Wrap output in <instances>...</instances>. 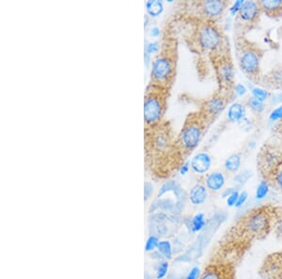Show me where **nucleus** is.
I'll list each match as a JSON object with an SVG mask.
<instances>
[{
  "label": "nucleus",
  "mask_w": 282,
  "mask_h": 279,
  "mask_svg": "<svg viewBox=\"0 0 282 279\" xmlns=\"http://www.w3.org/2000/svg\"><path fill=\"white\" fill-rule=\"evenodd\" d=\"M276 209L264 206L256 209L245 215L233 228V236L236 239L249 242L253 239L266 236L274 228Z\"/></svg>",
  "instance_id": "obj_1"
},
{
  "label": "nucleus",
  "mask_w": 282,
  "mask_h": 279,
  "mask_svg": "<svg viewBox=\"0 0 282 279\" xmlns=\"http://www.w3.org/2000/svg\"><path fill=\"white\" fill-rule=\"evenodd\" d=\"M176 70V46L174 41L166 40L158 55L152 63L151 83L165 89H170Z\"/></svg>",
  "instance_id": "obj_2"
},
{
  "label": "nucleus",
  "mask_w": 282,
  "mask_h": 279,
  "mask_svg": "<svg viewBox=\"0 0 282 279\" xmlns=\"http://www.w3.org/2000/svg\"><path fill=\"white\" fill-rule=\"evenodd\" d=\"M205 122L201 113H193L187 117L175 142L177 152L182 156L190 153L200 144L206 127Z\"/></svg>",
  "instance_id": "obj_3"
},
{
  "label": "nucleus",
  "mask_w": 282,
  "mask_h": 279,
  "mask_svg": "<svg viewBox=\"0 0 282 279\" xmlns=\"http://www.w3.org/2000/svg\"><path fill=\"white\" fill-rule=\"evenodd\" d=\"M167 89L150 84L144 99V121L146 128H154L160 124L165 113Z\"/></svg>",
  "instance_id": "obj_4"
},
{
  "label": "nucleus",
  "mask_w": 282,
  "mask_h": 279,
  "mask_svg": "<svg viewBox=\"0 0 282 279\" xmlns=\"http://www.w3.org/2000/svg\"><path fill=\"white\" fill-rule=\"evenodd\" d=\"M222 34L212 20L205 21L198 27L196 41L201 48L214 52L220 47Z\"/></svg>",
  "instance_id": "obj_5"
},
{
  "label": "nucleus",
  "mask_w": 282,
  "mask_h": 279,
  "mask_svg": "<svg viewBox=\"0 0 282 279\" xmlns=\"http://www.w3.org/2000/svg\"><path fill=\"white\" fill-rule=\"evenodd\" d=\"M261 64V54L258 49L251 45L241 46L239 51L240 68L244 73L255 76L257 75Z\"/></svg>",
  "instance_id": "obj_6"
},
{
  "label": "nucleus",
  "mask_w": 282,
  "mask_h": 279,
  "mask_svg": "<svg viewBox=\"0 0 282 279\" xmlns=\"http://www.w3.org/2000/svg\"><path fill=\"white\" fill-rule=\"evenodd\" d=\"M226 103V99L223 95L215 94L205 102L200 113L203 116L205 122H211L225 109Z\"/></svg>",
  "instance_id": "obj_7"
},
{
  "label": "nucleus",
  "mask_w": 282,
  "mask_h": 279,
  "mask_svg": "<svg viewBox=\"0 0 282 279\" xmlns=\"http://www.w3.org/2000/svg\"><path fill=\"white\" fill-rule=\"evenodd\" d=\"M200 279H234V268L231 263L210 264Z\"/></svg>",
  "instance_id": "obj_8"
},
{
  "label": "nucleus",
  "mask_w": 282,
  "mask_h": 279,
  "mask_svg": "<svg viewBox=\"0 0 282 279\" xmlns=\"http://www.w3.org/2000/svg\"><path fill=\"white\" fill-rule=\"evenodd\" d=\"M261 7L259 2L245 1L241 8L237 16L241 24H251L257 21L261 13Z\"/></svg>",
  "instance_id": "obj_9"
},
{
  "label": "nucleus",
  "mask_w": 282,
  "mask_h": 279,
  "mask_svg": "<svg viewBox=\"0 0 282 279\" xmlns=\"http://www.w3.org/2000/svg\"><path fill=\"white\" fill-rule=\"evenodd\" d=\"M215 68L221 87L230 89L233 86L234 79L233 63L231 61H228L227 59H221L220 61L216 63Z\"/></svg>",
  "instance_id": "obj_10"
},
{
  "label": "nucleus",
  "mask_w": 282,
  "mask_h": 279,
  "mask_svg": "<svg viewBox=\"0 0 282 279\" xmlns=\"http://www.w3.org/2000/svg\"><path fill=\"white\" fill-rule=\"evenodd\" d=\"M263 273L268 279H282V253L273 254L266 259Z\"/></svg>",
  "instance_id": "obj_11"
},
{
  "label": "nucleus",
  "mask_w": 282,
  "mask_h": 279,
  "mask_svg": "<svg viewBox=\"0 0 282 279\" xmlns=\"http://www.w3.org/2000/svg\"><path fill=\"white\" fill-rule=\"evenodd\" d=\"M200 7L207 18L215 19L224 12L227 7V2L221 0H207L201 2Z\"/></svg>",
  "instance_id": "obj_12"
},
{
  "label": "nucleus",
  "mask_w": 282,
  "mask_h": 279,
  "mask_svg": "<svg viewBox=\"0 0 282 279\" xmlns=\"http://www.w3.org/2000/svg\"><path fill=\"white\" fill-rule=\"evenodd\" d=\"M190 164L191 169L196 174H205L211 169L212 158L207 152H199L192 158Z\"/></svg>",
  "instance_id": "obj_13"
},
{
  "label": "nucleus",
  "mask_w": 282,
  "mask_h": 279,
  "mask_svg": "<svg viewBox=\"0 0 282 279\" xmlns=\"http://www.w3.org/2000/svg\"><path fill=\"white\" fill-rule=\"evenodd\" d=\"M205 186L212 192H218L226 183V177L221 171H213L205 177Z\"/></svg>",
  "instance_id": "obj_14"
},
{
  "label": "nucleus",
  "mask_w": 282,
  "mask_h": 279,
  "mask_svg": "<svg viewBox=\"0 0 282 279\" xmlns=\"http://www.w3.org/2000/svg\"><path fill=\"white\" fill-rule=\"evenodd\" d=\"M264 177L267 182L282 191V156L276 160L273 168Z\"/></svg>",
  "instance_id": "obj_15"
},
{
  "label": "nucleus",
  "mask_w": 282,
  "mask_h": 279,
  "mask_svg": "<svg viewBox=\"0 0 282 279\" xmlns=\"http://www.w3.org/2000/svg\"><path fill=\"white\" fill-rule=\"evenodd\" d=\"M261 10L270 17H278L282 15L281 0H264L259 2Z\"/></svg>",
  "instance_id": "obj_16"
},
{
  "label": "nucleus",
  "mask_w": 282,
  "mask_h": 279,
  "mask_svg": "<svg viewBox=\"0 0 282 279\" xmlns=\"http://www.w3.org/2000/svg\"><path fill=\"white\" fill-rule=\"evenodd\" d=\"M207 190H208L207 187L201 183H198L196 185H194L191 189L189 197H188L191 204H193L195 206L203 204L207 200V196H208Z\"/></svg>",
  "instance_id": "obj_17"
},
{
  "label": "nucleus",
  "mask_w": 282,
  "mask_h": 279,
  "mask_svg": "<svg viewBox=\"0 0 282 279\" xmlns=\"http://www.w3.org/2000/svg\"><path fill=\"white\" fill-rule=\"evenodd\" d=\"M245 116V107L241 103H233L228 110V119L232 122H241Z\"/></svg>",
  "instance_id": "obj_18"
},
{
  "label": "nucleus",
  "mask_w": 282,
  "mask_h": 279,
  "mask_svg": "<svg viewBox=\"0 0 282 279\" xmlns=\"http://www.w3.org/2000/svg\"><path fill=\"white\" fill-rule=\"evenodd\" d=\"M242 164V156L240 153H233L226 159L224 166L228 172L236 173Z\"/></svg>",
  "instance_id": "obj_19"
},
{
  "label": "nucleus",
  "mask_w": 282,
  "mask_h": 279,
  "mask_svg": "<svg viewBox=\"0 0 282 279\" xmlns=\"http://www.w3.org/2000/svg\"><path fill=\"white\" fill-rule=\"evenodd\" d=\"M148 14L152 17H157L164 11V4L159 0H149L145 4Z\"/></svg>",
  "instance_id": "obj_20"
},
{
  "label": "nucleus",
  "mask_w": 282,
  "mask_h": 279,
  "mask_svg": "<svg viewBox=\"0 0 282 279\" xmlns=\"http://www.w3.org/2000/svg\"><path fill=\"white\" fill-rule=\"evenodd\" d=\"M206 226V217L203 212L196 213L191 219V230L194 233L203 231Z\"/></svg>",
  "instance_id": "obj_21"
},
{
  "label": "nucleus",
  "mask_w": 282,
  "mask_h": 279,
  "mask_svg": "<svg viewBox=\"0 0 282 279\" xmlns=\"http://www.w3.org/2000/svg\"><path fill=\"white\" fill-rule=\"evenodd\" d=\"M157 252L162 256V258H164L166 260H172V256H173V249H172L171 242L167 240L160 241L158 247H157Z\"/></svg>",
  "instance_id": "obj_22"
},
{
  "label": "nucleus",
  "mask_w": 282,
  "mask_h": 279,
  "mask_svg": "<svg viewBox=\"0 0 282 279\" xmlns=\"http://www.w3.org/2000/svg\"><path fill=\"white\" fill-rule=\"evenodd\" d=\"M270 183L266 180H264L258 184L256 192H255V198L258 201H263L264 200L267 194L269 193Z\"/></svg>",
  "instance_id": "obj_23"
},
{
  "label": "nucleus",
  "mask_w": 282,
  "mask_h": 279,
  "mask_svg": "<svg viewBox=\"0 0 282 279\" xmlns=\"http://www.w3.org/2000/svg\"><path fill=\"white\" fill-rule=\"evenodd\" d=\"M159 238L155 235H150L148 237L145 243V251L146 252H154L157 250L158 244H159Z\"/></svg>",
  "instance_id": "obj_24"
},
{
  "label": "nucleus",
  "mask_w": 282,
  "mask_h": 279,
  "mask_svg": "<svg viewBox=\"0 0 282 279\" xmlns=\"http://www.w3.org/2000/svg\"><path fill=\"white\" fill-rule=\"evenodd\" d=\"M168 268H170V264L167 261H161L156 270V279L165 278L168 272Z\"/></svg>",
  "instance_id": "obj_25"
},
{
  "label": "nucleus",
  "mask_w": 282,
  "mask_h": 279,
  "mask_svg": "<svg viewBox=\"0 0 282 279\" xmlns=\"http://www.w3.org/2000/svg\"><path fill=\"white\" fill-rule=\"evenodd\" d=\"M251 177L252 172L248 171V170H245V171L241 172L238 175H236V176L234 177V180H233V181L235 182V183H237V184H239V185H243V184H245V182H247Z\"/></svg>",
  "instance_id": "obj_26"
},
{
  "label": "nucleus",
  "mask_w": 282,
  "mask_h": 279,
  "mask_svg": "<svg viewBox=\"0 0 282 279\" xmlns=\"http://www.w3.org/2000/svg\"><path fill=\"white\" fill-rule=\"evenodd\" d=\"M274 228L276 234L282 238V209H276V218L274 223Z\"/></svg>",
  "instance_id": "obj_27"
},
{
  "label": "nucleus",
  "mask_w": 282,
  "mask_h": 279,
  "mask_svg": "<svg viewBox=\"0 0 282 279\" xmlns=\"http://www.w3.org/2000/svg\"><path fill=\"white\" fill-rule=\"evenodd\" d=\"M251 93L252 97L257 99L260 102H263V103L268 98V92L261 88H254L252 90Z\"/></svg>",
  "instance_id": "obj_28"
},
{
  "label": "nucleus",
  "mask_w": 282,
  "mask_h": 279,
  "mask_svg": "<svg viewBox=\"0 0 282 279\" xmlns=\"http://www.w3.org/2000/svg\"><path fill=\"white\" fill-rule=\"evenodd\" d=\"M176 189H178V184L176 182H173V181L166 182L160 188L159 192H158V197H162L163 194H166V192H170V191H172V190L175 191Z\"/></svg>",
  "instance_id": "obj_29"
},
{
  "label": "nucleus",
  "mask_w": 282,
  "mask_h": 279,
  "mask_svg": "<svg viewBox=\"0 0 282 279\" xmlns=\"http://www.w3.org/2000/svg\"><path fill=\"white\" fill-rule=\"evenodd\" d=\"M248 103H249V106L251 107V109L254 110L255 112L261 113V112L264 110V103H263V102H260L259 100L255 99V98H250L249 101H248Z\"/></svg>",
  "instance_id": "obj_30"
},
{
  "label": "nucleus",
  "mask_w": 282,
  "mask_h": 279,
  "mask_svg": "<svg viewBox=\"0 0 282 279\" xmlns=\"http://www.w3.org/2000/svg\"><path fill=\"white\" fill-rule=\"evenodd\" d=\"M160 51V43L158 42H152L148 43L145 45V53L151 55L152 54L158 53Z\"/></svg>",
  "instance_id": "obj_31"
},
{
  "label": "nucleus",
  "mask_w": 282,
  "mask_h": 279,
  "mask_svg": "<svg viewBox=\"0 0 282 279\" xmlns=\"http://www.w3.org/2000/svg\"><path fill=\"white\" fill-rule=\"evenodd\" d=\"M270 121L272 122H278L282 121V105L277 106L276 108L271 112L269 116Z\"/></svg>",
  "instance_id": "obj_32"
},
{
  "label": "nucleus",
  "mask_w": 282,
  "mask_h": 279,
  "mask_svg": "<svg viewBox=\"0 0 282 279\" xmlns=\"http://www.w3.org/2000/svg\"><path fill=\"white\" fill-rule=\"evenodd\" d=\"M239 192L238 190H235L233 192V194H230L227 198V205L228 207H235L236 203H237V201H238V197H239Z\"/></svg>",
  "instance_id": "obj_33"
},
{
  "label": "nucleus",
  "mask_w": 282,
  "mask_h": 279,
  "mask_svg": "<svg viewBox=\"0 0 282 279\" xmlns=\"http://www.w3.org/2000/svg\"><path fill=\"white\" fill-rule=\"evenodd\" d=\"M201 275H202V273H201L200 267L199 266H194L188 272L185 279H200Z\"/></svg>",
  "instance_id": "obj_34"
},
{
  "label": "nucleus",
  "mask_w": 282,
  "mask_h": 279,
  "mask_svg": "<svg viewBox=\"0 0 282 279\" xmlns=\"http://www.w3.org/2000/svg\"><path fill=\"white\" fill-rule=\"evenodd\" d=\"M244 2L245 1H243V0H238V1H235L233 3V6L231 7V9H230V12H231V14L233 16H236L238 14V12H239L241 8L243 6Z\"/></svg>",
  "instance_id": "obj_35"
},
{
  "label": "nucleus",
  "mask_w": 282,
  "mask_h": 279,
  "mask_svg": "<svg viewBox=\"0 0 282 279\" xmlns=\"http://www.w3.org/2000/svg\"><path fill=\"white\" fill-rule=\"evenodd\" d=\"M153 192H154V185L151 182H146L144 185V200L145 201H147L150 199Z\"/></svg>",
  "instance_id": "obj_36"
},
{
  "label": "nucleus",
  "mask_w": 282,
  "mask_h": 279,
  "mask_svg": "<svg viewBox=\"0 0 282 279\" xmlns=\"http://www.w3.org/2000/svg\"><path fill=\"white\" fill-rule=\"evenodd\" d=\"M248 199V194L247 192L245 191H242L239 194V197H238V201H237V203L235 205V208H241L242 206H244L245 204V202L247 201Z\"/></svg>",
  "instance_id": "obj_37"
},
{
  "label": "nucleus",
  "mask_w": 282,
  "mask_h": 279,
  "mask_svg": "<svg viewBox=\"0 0 282 279\" xmlns=\"http://www.w3.org/2000/svg\"><path fill=\"white\" fill-rule=\"evenodd\" d=\"M190 166L191 164L188 161H186V162H184V163H183V164L180 166V170H179V171H180V174L181 175H186L187 173H188V171H189V170H190Z\"/></svg>",
  "instance_id": "obj_38"
},
{
  "label": "nucleus",
  "mask_w": 282,
  "mask_h": 279,
  "mask_svg": "<svg viewBox=\"0 0 282 279\" xmlns=\"http://www.w3.org/2000/svg\"><path fill=\"white\" fill-rule=\"evenodd\" d=\"M234 91L239 96H243L246 93V89H245V86L242 85V84H237V85L234 86Z\"/></svg>",
  "instance_id": "obj_39"
},
{
  "label": "nucleus",
  "mask_w": 282,
  "mask_h": 279,
  "mask_svg": "<svg viewBox=\"0 0 282 279\" xmlns=\"http://www.w3.org/2000/svg\"><path fill=\"white\" fill-rule=\"evenodd\" d=\"M151 36L154 37V38H157L160 35V30L157 26H154L152 30H151Z\"/></svg>",
  "instance_id": "obj_40"
},
{
  "label": "nucleus",
  "mask_w": 282,
  "mask_h": 279,
  "mask_svg": "<svg viewBox=\"0 0 282 279\" xmlns=\"http://www.w3.org/2000/svg\"><path fill=\"white\" fill-rule=\"evenodd\" d=\"M235 190H236L235 188L225 189V191L222 193V198H228L230 194H233Z\"/></svg>",
  "instance_id": "obj_41"
},
{
  "label": "nucleus",
  "mask_w": 282,
  "mask_h": 279,
  "mask_svg": "<svg viewBox=\"0 0 282 279\" xmlns=\"http://www.w3.org/2000/svg\"><path fill=\"white\" fill-rule=\"evenodd\" d=\"M163 279H165V278H163Z\"/></svg>",
  "instance_id": "obj_42"
}]
</instances>
